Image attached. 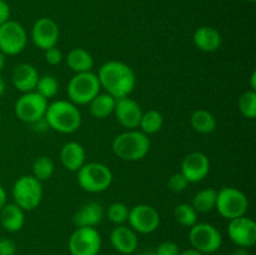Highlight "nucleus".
<instances>
[{
  "mask_svg": "<svg viewBox=\"0 0 256 255\" xmlns=\"http://www.w3.org/2000/svg\"><path fill=\"white\" fill-rule=\"evenodd\" d=\"M100 86L114 99L126 98L134 92L136 76L132 68L122 62H106L100 66L98 72Z\"/></svg>",
  "mask_w": 256,
  "mask_h": 255,
  "instance_id": "obj_1",
  "label": "nucleus"
},
{
  "mask_svg": "<svg viewBox=\"0 0 256 255\" xmlns=\"http://www.w3.org/2000/svg\"><path fill=\"white\" fill-rule=\"evenodd\" d=\"M48 126L62 134H72L82 125V114L76 105L66 100L48 104L44 116Z\"/></svg>",
  "mask_w": 256,
  "mask_h": 255,
  "instance_id": "obj_2",
  "label": "nucleus"
},
{
  "mask_svg": "<svg viewBox=\"0 0 256 255\" xmlns=\"http://www.w3.org/2000/svg\"><path fill=\"white\" fill-rule=\"evenodd\" d=\"M112 152L118 158L128 162H138L146 156L150 150V140L139 130H126L112 140Z\"/></svg>",
  "mask_w": 256,
  "mask_h": 255,
  "instance_id": "obj_3",
  "label": "nucleus"
},
{
  "mask_svg": "<svg viewBox=\"0 0 256 255\" xmlns=\"http://www.w3.org/2000/svg\"><path fill=\"white\" fill-rule=\"evenodd\" d=\"M78 182L88 192H105L112 182V172L102 162H88L78 170Z\"/></svg>",
  "mask_w": 256,
  "mask_h": 255,
  "instance_id": "obj_4",
  "label": "nucleus"
},
{
  "mask_svg": "<svg viewBox=\"0 0 256 255\" xmlns=\"http://www.w3.org/2000/svg\"><path fill=\"white\" fill-rule=\"evenodd\" d=\"M100 88L96 74L92 72H79L75 74L68 84V96L75 105L89 104L100 94Z\"/></svg>",
  "mask_w": 256,
  "mask_h": 255,
  "instance_id": "obj_5",
  "label": "nucleus"
},
{
  "mask_svg": "<svg viewBox=\"0 0 256 255\" xmlns=\"http://www.w3.org/2000/svg\"><path fill=\"white\" fill-rule=\"evenodd\" d=\"M249 208V200L242 190L236 188L225 186L218 192L215 209L222 218L232 220L244 216Z\"/></svg>",
  "mask_w": 256,
  "mask_h": 255,
  "instance_id": "obj_6",
  "label": "nucleus"
},
{
  "mask_svg": "<svg viewBox=\"0 0 256 255\" xmlns=\"http://www.w3.org/2000/svg\"><path fill=\"white\" fill-rule=\"evenodd\" d=\"M12 198L18 206L22 210H34L42 199V182L32 175H24L15 182L12 186Z\"/></svg>",
  "mask_w": 256,
  "mask_h": 255,
  "instance_id": "obj_7",
  "label": "nucleus"
},
{
  "mask_svg": "<svg viewBox=\"0 0 256 255\" xmlns=\"http://www.w3.org/2000/svg\"><path fill=\"white\" fill-rule=\"evenodd\" d=\"M189 242L192 249L202 254H212L222 248V232L212 224L196 222L192 225L189 232Z\"/></svg>",
  "mask_w": 256,
  "mask_h": 255,
  "instance_id": "obj_8",
  "label": "nucleus"
},
{
  "mask_svg": "<svg viewBox=\"0 0 256 255\" xmlns=\"http://www.w3.org/2000/svg\"><path fill=\"white\" fill-rule=\"evenodd\" d=\"M48 100L36 92H24L15 102V114L22 122L34 124L45 116Z\"/></svg>",
  "mask_w": 256,
  "mask_h": 255,
  "instance_id": "obj_9",
  "label": "nucleus"
},
{
  "mask_svg": "<svg viewBox=\"0 0 256 255\" xmlns=\"http://www.w3.org/2000/svg\"><path fill=\"white\" fill-rule=\"evenodd\" d=\"M72 255H98L102 249V236L95 228H76L69 238Z\"/></svg>",
  "mask_w": 256,
  "mask_h": 255,
  "instance_id": "obj_10",
  "label": "nucleus"
},
{
  "mask_svg": "<svg viewBox=\"0 0 256 255\" xmlns=\"http://www.w3.org/2000/svg\"><path fill=\"white\" fill-rule=\"evenodd\" d=\"M28 36L24 26L15 20L0 25V52L4 55H18L26 48Z\"/></svg>",
  "mask_w": 256,
  "mask_h": 255,
  "instance_id": "obj_11",
  "label": "nucleus"
},
{
  "mask_svg": "<svg viewBox=\"0 0 256 255\" xmlns=\"http://www.w3.org/2000/svg\"><path fill=\"white\" fill-rule=\"evenodd\" d=\"M128 222L135 232L152 234L159 228L160 215L152 205L139 204L129 210Z\"/></svg>",
  "mask_w": 256,
  "mask_h": 255,
  "instance_id": "obj_12",
  "label": "nucleus"
},
{
  "mask_svg": "<svg viewBox=\"0 0 256 255\" xmlns=\"http://www.w3.org/2000/svg\"><path fill=\"white\" fill-rule=\"evenodd\" d=\"M230 240L239 248H252L256 242V222L252 218L240 216L230 220L228 225Z\"/></svg>",
  "mask_w": 256,
  "mask_h": 255,
  "instance_id": "obj_13",
  "label": "nucleus"
},
{
  "mask_svg": "<svg viewBox=\"0 0 256 255\" xmlns=\"http://www.w3.org/2000/svg\"><path fill=\"white\" fill-rule=\"evenodd\" d=\"M32 40L42 50L56 46L59 40V26L52 18H40L32 28Z\"/></svg>",
  "mask_w": 256,
  "mask_h": 255,
  "instance_id": "obj_14",
  "label": "nucleus"
},
{
  "mask_svg": "<svg viewBox=\"0 0 256 255\" xmlns=\"http://www.w3.org/2000/svg\"><path fill=\"white\" fill-rule=\"evenodd\" d=\"M210 172V160L204 152H192L182 162V174L189 182H199L208 176Z\"/></svg>",
  "mask_w": 256,
  "mask_h": 255,
  "instance_id": "obj_15",
  "label": "nucleus"
},
{
  "mask_svg": "<svg viewBox=\"0 0 256 255\" xmlns=\"http://www.w3.org/2000/svg\"><path fill=\"white\" fill-rule=\"evenodd\" d=\"M114 114L116 116L118 122L122 126L126 128L128 130H132L139 128L140 120H142V110L135 100L126 96L122 98V99H116Z\"/></svg>",
  "mask_w": 256,
  "mask_h": 255,
  "instance_id": "obj_16",
  "label": "nucleus"
},
{
  "mask_svg": "<svg viewBox=\"0 0 256 255\" xmlns=\"http://www.w3.org/2000/svg\"><path fill=\"white\" fill-rule=\"evenodd\" d=\"M110 242L118 252L130 255L136 252L139 240H138L136 232L132 228H128L125 225H118L110 234Z\"/></svg>",
  "mask_w": 256,
  "mask_h": 255,
  "instance_id": "obj_17",
  "label": "nucleus"
},
{
  "mask_svg": "<svg viewBox=\"0 0 256 255\" xmlns=\"http://www.w3.org/2000/svg\"><path fill=\"white\" fill-rule=\"evenodd\" d=\"M104 218V208L96 202L82 205L72 218V222L76 228H95L102 222Z\"/></svg>",
  "mask_w": 256,
  "mask_h": 255,
  "instance_id": "obj_18",
  "label": "nucleus"
},
{
  "mask_svg": "<svg viewBox=\"0 0 256 255\" xmlns=\"http://www.w3.org/2000/svg\"><path fill=\"white\" fill-rule=\"evenodd\" d=\"M39 80L38 70L32 64L22 62L14 69L12 75V85L22 92H34Z\"/></svg>",
  "mask_w": 256,
  "mask_h": 255,
  "instance_id": "obj_19",
  "label": "nucleus"
},
{
  "mask_svg": "<svg viewBox=\"0 0 256 255\" xmlns=\"http://www.w3.org/2000/svg\"><path fill=\"white\" fill-rule=\"evenodd\" d=\"M85 150L82 144L76 142H69L60 150V160L65 169L69 172H78L85 164Z\"/></svg>",
  "mask_w": 256,
  "mask_h": 255,
  "instance_id": "obj_20",
  "label": "nucleus"
},
{
  "mask_svg": "<svg viewBox=\"0 0 256 255\" xmlns=\"http://www.w3.org/2000/svg\"><path fill=\"white\" fill-rule=\"evenodd\" d=\"M195 46L205 52H216L222 45V35L212 26H200L192 35Z\"/></svg>",
  "mask_w": 256,
  "mask_h": 255,
  "instance_id": "obj_21",
  "label": "nucleus"
},
{
  "mask_svg": "<svg viewBox=\"0 0 256 255\" xmlns=\"http://www.w3.org/2000/svg\"><path fill=\"white\" fill-rule=\"evenodd\" d=\"M0 222L6 232H16L24 226V210L16 204H5L0 210Z\"/></svg>",
  "mask_w": 256,
  "mask_h": 255,
  "instance_id": "obj_22",
  "label": "nucleus"
},
{
  "mask_svg": "<svg viewBox=\"0 0 256 255\" xmlns=\"http://www.w3.org/2000/svg\"><path fill=\"white\" fill-rule=\"evenodd\" d=\"M66 62L68 66L75 74L92 72V66H94V59H92V54L82 48H75V49L70 50L66 56Z\"/></svg>",
  "mask_w": 256,
  "mask_h": 255,
  "instance_id": "obj_23",
  "label": "nucleus"
},
{
  "mask_svg": "<svg viewBox=\"0 0 256 255\" xmlns=\"http://www.w3.org/2000/svg\"><path fill=\"white\" fill-rule=\"evenodd\" d=\"M115 102H116V99H114L112 95L106 94V92L105 94H98L89 102L90 114L96 118V119H105V118H108L114 112Z\"/></svg>",
  "mask_w": 256,
  "mask_h": 255,
  "instance_id": "obj_24",
  "label": "nucleus"
},
{
  "mask_svg": "<svg viewBox=\"0 0 256 255\" xmlns=\"http://www.w3.org/2000/svg\"><path fill=\"white\" fill-rule=\"evenodd\" d=\"M190 124L195 132L200 134H210L216 128V119L210 112L205 109L195 110L190 116Z\"/></svg>",
  "mask_w": 256,
  "mask_h": 255,
  "instance_id": "obj_25",
  "label": "nucleus"
},
{
  "mask_svg": "<svg viewBox=\"0 0 256 255\" xmlns=\"http://www.w3.org/2000/svg\"><path fill=\"white\" fill-rule=\"evenodd\" d=\"M216 196L218 192L215 189H212V188L200 190L199 192L195 194L192 205L196 210V212H209L212 209H215Z\"/></svg>",
  "mask_w": 256,
  "mask_h": 255,
  "instance_id": "obj_26",
  "label": "nucleus"
},
{
  "mask_svg": "<svg viewBox=\"0 0 256 255\" xmlns=\"http://www.w3.org/2000/svg\"><path fill=\"white\" fill-rule=\"evenodd\" d=\"M162 125H164V118L162 112L158 110H149L146 112H142L139 128L142 129L140 132H144L145 135H152L160 132Z\"/></svg>",
  "mask_w": 256,
  "mask_h": 255,
  "instance_id": "obj_27",
  "label": "nucleus"
},
{
  "mask_svg": "<svg viewBox=\"0 0 256 255\" xmlns=\"http://www.w3.org/2000/svg\"><path fill=\"white\" fill-rule=\"evenodd\" d=\"M54 174V162L48 156H39L32 164V176L39 182H45Z\"/></svg>",
  "mask_w": 256,
  "mask_h": 255,
  "instance_id": "obj_28",
  "label": "nucleus"
},
{
  "mask_svg": "<svg viewBox=\"0 0 256 255\" xmlns=\"http://www.w3.org/2000/svg\"><path fill=\"white\" fill-rule=\"evenodd\" d=\"M35 92L48 100L58 94L59 82L52 75H42V76H39L36 86H35Z\"/></svg>",
  "mask_w": 256,
  "mask_h": 255,
  "instance_id": "obj_29",
  "label": "nucleus"
},
{
  "mask_svg": "<svg viewBox=\"0 0 256 255\" xmlns=\"http://www.w3.org/2000/svg\"><path fill=\"white\" fill-rule=\"evenodd\" d=\"M176 222L182 226L192 228L198 222V212L190 204H179L174 210Z\"/></svg>",
  "mask_w": 256,
  "mask_h": 255,
  "instance_id": "obj_30",
  "label": "nucleus"
},
{
  "mask_svg": "<svg viewBox=\"0 0 256 255\" xmlns=\"http://www.w3.org/2000/svg\"><path fill=\"white\" fill-rule=\"evenodd\" d=\"M239 110L246 119L256 118V92L255 90H248L239 98Z\"/></svg>",
  "mask_w": 256,
  "mask_h": 255,
  "instance_id": "obj_31",
  "label": "nucleus"
},
{
  "mask_svg": "<svg viewBox=\"0 0 256 255\" xmlns=\"http://www.w3.org/2000/svg\"><path fill=\"white\" fill-rule=\"evenodd\" d=\"M106 216L115 225H124L129 218V208L122 202H112L108 208Z\"/></svg>",
  "mask_w": 256,
  "mask_h": 255,
  "instance_id": "obj_32",
  "label": "nucleus"
},
{
  "mask_svg": "<svg viewBox=\"0 0 256 255\" xmlns=\"http://www.w3.org/2000/svg\"><path fill=\"white\" fill-rule=\"evenodd\" d=\"M188 184H189V182L185 179V176L182 172L172 174V176L169 178V180H168V186H169V189L172 190V192H184L188 188Z\"/></svg>",
  "mask_w": 256,
  "mask_h": 255,
  "instance_id": "obj_33",
  "label": "nucleus"
},
{
  "mask_svg": "<svg viewBox=\"0 0 256 255\" xmlns=\"http://www.w3.org/2000/svg\"><path fill=\"white\" fill-rule=\"evenodd\" d=\"M180 249L179 245L174 242H162V244L158 245L156 249L154 250L155 255H179Z\"/></svg>",
  "mask_w": 256,
  "mask_h": 255,
  "instance_id": "obj_34",
  "label": "nucleus"
},
{
  "mask_svg": "<svg viewBox=\"0 0 256 255\" xmlns=\"http://www.w3.org/2000/svg\"><path fill=\"white\" fill-rule=\"evenodd\" d=\"M45 60L50 65H59L62 60V52L56 46L45 50Z\"/></svg>",
  "mask_w": 256,
  "mask_h": 255,
  "instance_id": "obj_35",
  "label": "nucleus"
},
{
  "mask_svg": "<svg viewBox=\"0 0 256 255\" xmlns=\"http://www.w3.org/2000/svg\"><path fill=\"white\" fill-rule=\"evenodd\" d=\"M16 246L10 239H0V255H15Z\"/></svg>",
  "mask_w": 256,
  "mask_h": 255,
  "instance_id": "obj_36",
  "label": "nucleus"
},
{
  "mask_svg": "<svg viewBox=\"0 0 256 255\" xmlns=\"http://www.w3.org/2000/svg\"><path fill=\"white\" fill-rule=\"evenodd\" d=\"M10 20V6L5 0H0V25Z\"/></svg>",
  "mask_w": 256,
  "mask_h": 255,
  "instance_id": "obj_37",
  "label": "nucleus"
},
{
  "mask_svg": "<svg viewBox=\"0 0 256 255\" xmlns=\"http://www.w3.org/2000/svg\"><path fill=\"white\" fill-rule=\"evenodd\" d=\"M5 204H6V192H5L4 188L0 186V210L2 209Z\"/></svg>",
  "mask_w": 256,
  "mask_h": 255,
  "instance_id": "obj_38",
  "label": "nucleus"
},
{
  "mask_svg": "<svg viewBox=\"0 0 256 255\" xmlns=\"http://www.w3.org/2000/svg\"><path fill=\"white\" fill-rule=\"evenodd\" d=\"M232 255H250V252H248L246 248H238L232 252Z\"/></svg>",
  "mask_w": 256,
  "mask_h": 255,
  "instance_id": "obj_39",
  "label": "nucleus"
},
{
  "mask_svg": "<svg viewBox=\"0 0 256 255\" xmlns=\"http://www.w3.org/2000/svg\"><path fill=\"white\" fill-rule=\"evenodd\" d=\"M179 255H204V254L198 252V250L195 249H188V250H184V252H180Z\"/></svg>",
  "mask_w": 256,
  "mask_h": 255,
  "instance_id": "obj_40",
  "label": "nucleus"
},
{
  "mask_svg": "<svg viewBox=\"0 0 256 255\" xmlns=\"http://www.w3.org/2000/svg\"><path fill=\"white\" fill-rule=\"evenodd\" d=\"M4 66H5V55L0 52V72H2Z\"/></svg>",
  "mask_w": 256,
  "mask_h": 255,
  "instance_id": "obj_41",
  "label": "nucleus"
},
{
  "mask_svg": "<svg viewBox=\"0 0 256 255\" xmlns=\"http://www.w3.org/2000/svg\"><path fill=\"white\" fill-rule=\"evenodd\" d=\"M5 92V82L2 76H0V98L2 96V94Z\"/></svg>",
  "mask_w": 256,
  "mask_h": 255,
  "instance_id": "obj_42",
  "label": "nucleus"
},
{
  "mask_svg": "<svg viewBox=\"0 0 256 255\" xmlns=\"http://www.w3.org/2000/svg\"><path fill=\"white\" fill-rule=\"evenodd\" d=\"M255 80H256V72H252V90L256 89Z\"/></svg>",
  "mask_w": 256,
  "mask_h": 255,
  "instance_id": "obj_43",
  "label": "nucleus"
},
{
  "mask_svg": "<svg viewBox=\"0 0 256 255\" xmlns=\"http://www.w3.org/2000/svg\"><path fill=\"white\" fill-rule=\"evenodd\" d=\"M140 255H155V254H154V252H145Z\"/></svg>",
  "mask_w": 256,
  "mask_h": 255,
  "instance_id": "obj_44",
  "label": "nucleus"
},
{
  "mask_svg": "<svg viewBox=\"0 0 256 255\" xmlns=\"http://www.w3.org/2000/svg\"><path fill=\"white\" fill-rule=\"evenodd\" d=\"M248 2H255V0H248Z\"/></svg>",
  "mask_w": 256,
  "mask_h": 255,
  "instance_id": "obj_45",
  "label": "nucleus"
},
{
  "mask_svg": "<svg viewBox=\"0 0 256 255\" xmlns=\"http://www.w3.org/2000/svg\"><path fill=\"white\" fill-rule=\"evenodd\" d=\"M0 122H2V114H0Z\"/></svg>",
  "mask_w": 256,
  "mask_h": 255,
  "instance_id": "obj_46",
  "label": "nucleus"
},
{
  "mask_svg": "<svg viewBox=\"0 0 256 255\" xmlns=\"http://www.w3.org/2000/svg\"><path fill=\"white\" fill-rule=\"evenodd\" d=\"M0 239H2V238H0Z\"/></svg>",
  "mask_w": 256,
  "mask_h": 255,
  "instance_id": "obj_47",
  "label": "nucleus"
}]
</instances>
